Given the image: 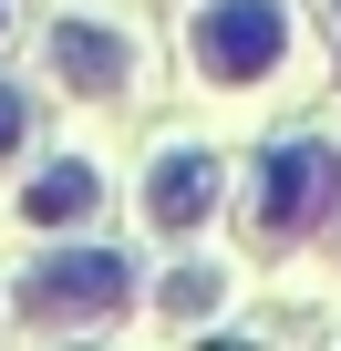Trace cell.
Returning a JSON list of instances; mask_svg holds the SVG:
<instances>
[{
	"label": "cell",
	"instance_id": "6da1fadb",
	"mask_svg": "<svg viewBox=\"0 0 341 351\" xmlns=\"http://www.w3.org/2000/svg\"><path fill=\"white\" fill-rule=\"evenodd\" d=\"M124 310H134V258H114V248H62V258H32V279H21L32 330H93Z\"/></svg>",
	"mask_w": 341,
	"mask_h": 351
},
{
	"label": "cell",
	"instance_id": "7a4b0ae2",
	"mask_svg": "<svg viewBox=\"0 0 341 351\" xmlns=\"http://www.w3.org/2000/svg\"><path fill=\"white\" fill-rule=\"evenodd\" d=\"M248 207H259L269 238H320L341 217V145H310V134L269 145L259 176H248Z\"/></svg>",
	"mask_w": 341,
	"mask_h": 351
},
{
	"label": "cell",
	"instance_id": "3957f363",
	"mask_svg": "<svg viewBox=\"0 0 341 351\" xmlns=\"http://www.w3.org/2000/svg\"><path fill=\"white\" fill-rule=\"evenodd\" d=\"M187 52H197L207 83L248 93V83H269L290 62V11H279V0H207L197 32H187Z\"/></svg>",
	"mask_w": 341,
	"mask_h": 351
},
{
	"label": "cell",
	"instance_id": "277c9868",
	"mask_svg": "<svg viewBox=\"0 0 341 351\" xmlns=\"http://www.w3.org/2000/svg\"><path fill=\"white\" fill-rule=\"evenodd\" d=\"M217 197H228V165H217L207 145H165V155H155V176H145V228L187 238V228H207V217H217Z\"/></svg>",
	"mask_w": 341,
	"mask_h": 351
},
{
	"label": "cell",
	"instance_id": "5b68a950",
	"mask_svg": "<svg viewBox=\"0 0 341 351\" xmlns=\"http://www.w3.org/2000/svg\"><path fill=\"white\" fill-rule=\"evenodd\" d=\"M52 73H62L73 93L114 104V93L134 83V42H124V32H104V21H52Z\"/></svg>",
	"mask_w": 341,
	"mask_h": 351
},
{
	"label": "cell",
	"instance_id": "8992f818",
	"mask_svg": "<svg viewBox=\"0 0 341 351\" xmlns=\"http://www.w3.org/2000/svg\"><path fill=\"white\" fill-rule=\"evenodd\" d=\"M93 207H104V176H93L83 155H52L32 186H21V217H32V228H83Z\"/></svg>",
	"mask_w": 341,
	"mask_h": 351
},
{
	"label": "cell",
	"instance_id": "52a82bcc",
	"mask_svg": "<svg viewBox=\"0 0 341 351\" xmlns=\"http://www.w3.org/2000/svg\"><path fill=\"white\" fill-rule=\"evenodd\" d=\"M217 300H228V269H176V279L155 289V310H165V320H207Z\"/></svg>",
	"mask_w": 341,
	"mask_h": 351
},
{
	"label": "cell",
	"instance_id": "ba28073f",
	"mask_svg": "<svg viewBox=\"0 0 341 351\" xmlns=\"http://www.w3.org/2000/svg\"><path fill=\"white\" fill-rule=\"evenodd\" d=\"M21 134H32V93L0 83V155H21Z\"/></svg>",
	"mask_w": 341,
	"mask_h": 351
},
{
	"label": "cell",
	"instance_id": "9c48e42d",
	"mask_svg": "<svg viewBox=\"0 0 341 351\" xmlns=\"http://www.w3.org/2000/svg\"><path fill=\"white\" fill-rule=\"evenodd\" d=\"M0 32H11V0H0Z\"/></svg>",
	"mask_w": 341,
	"mask_h": 351
}]
</instances>
